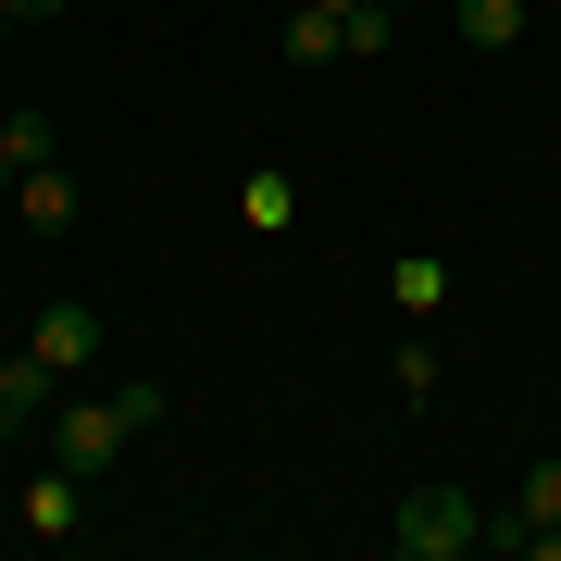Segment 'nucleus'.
Instances as JSON below:
<instances>
[{"label":"nucleus","instance_id":"obj_2","mask_svg":"<svg viewBox=\"0 0 561 561\" xmlns=\"http://www.w3.org/2000/svg\"><path fill=\"white\" fill-rule=\"evenodd\" d=\"M474 537H486V512L461 500V486H412L400 524H387V549H400V561H461Z\"/></svg>","mask_w":561,"mask_h":561},{"label":"nucleus","instance_id":"obj_10","mask_svg":"<svg viewBox=\"0 0 561 561\" xmlns=\"http://www.w3.org/2000/svg\"><path fill=\"white\" fill-rule=\"evenodd\" d=\"M461 38H474V50H512L524 38V0H461Z\"/></svg>","mask_w":561,"mask_h":561},{"label":"nucleus","instance_id":"obj_1","mask_svg":"<svg viewBox=\"0 0 561 561\" xmlns=\"http://www.w3.org/2000/svg\"><path fill=\"white\" fill-rule=\"evenodd\" d=\"M138 424H162V387H113V400H62L50 412V461H76L88 486L138 449Z\"/></svg>","mask_w":561,"mask_h":561},{"label":"nucleus","instance_id":"obj_12","mask_svg":"<svg viewBox=\"0 0 561 561\" xmlns=\"http://www.w3.org/2000/svg\"><path fill=\"white\" fill-rule=\"evenodd\" d=\"M387 38H400V13H387V0H350V62H375Z\"/></svg>","mask_w":561,"mask_h":561},{"label":"nucleus","instance_id":"obj_3","mask_svg":"<svg viewBox=\"0 0 561 561\" xmlns=\"http://www.w3.org/2000/svg\"><path fill=\"white\" fill-rule=\"evenodd\" d=\"M25 350L62 362V375H88V362H101V312H88V300H50L38 324H25Z\"/></svg>","mask_w":561,"mask_h":561},{"label":"nucleus","instance_id":"obj_6","mask_svg":"<svg viewBox=\"0 0 561 561\" xmlns=\"http://www.w3.org/2000/svg\"><path fill=\"white\" fill-rule=\"evenodd\" d=\"M0 412H13V424H50V412H62V362L13 350V362H0Z\"/></svg>","mask_w":561,"mask_h":561},{"label":"nucleus","instance_id":"obj_13","mask_svg":"<svg viewBox=\"0 0 561 561\" xmlns=\"http://www.w3.org/2000/svg\"><path fill=\"white\" fill-rule=\"evenodd\" d=\"M238 225H262V238H275V225H287V175H250V187H238Z\"/></svg>","mask_w":561,"mask_h":561},{"label":"nucleus","instance_id":"obj_15","mask_svg":"<svg viewBox=\"0 0 561 561\" xmlns=\"http://www.w3.org/2000/svg\"><path fill=\"white\" fill-rule=\"evenodd\" d=\"M0 13H13V25H62V0H0Z\"/></svg>","mask_w":561,"mask_h":561},{"label":"nucleus","instance_id":"obj_11","mask_svg":"<svg viewBox=\"0 0 561 561\" xmlns=\"http://www.w3.org/2000/svg\"><path fill=\"white\" fill-rule=\"evenodd\" d=\"M0 162H13V175H25V162H50V113H0Z\"/></svg>","mask_w":561,"mask_h":561},{"label":"nucleus","instance_id":"obj_4","mask_svg":"<svg viewBox=\"0 0 561 561\" xmlns=\"http://www.w3.org/2000/svg\"><path fill=\"white\" fill-rule=\"evenodd\" d=\"M76 524H88V474H76V461H50V474L25 486V537H50V549H62Z\"/></svg>","mask_w":561,"mask_h":561},{"label":"nucleus","instance_id":"obj_17","mask_svg":"<svg viewBox=\"0 0 561 561\" xmlns=\"http://www.w3.org/2000/svg\"><path fill=\"white\" fill-rule=\"evenodd\" d=\"M0 437H13V412H0Z\"/></svg>","mask_w":561,"mask_h":561},{"label":"nucleus","instance_id":"obj_14","mask_svg":"<svg viewBox=\"0 0 561 561\" xmlns=\"http://www.w3.org/2000/svg\"><path fill=\"white\" fill-rule=\"evenodd\" d=\"M400 400H437V337H400Z\"/></svg>","mask_w":561,"mask_h":561},{"label":"nucleus","instance_id":"obj_8","mask_svg":"<svg viewBox=\"0 0 561 561\" xmlns=\"http://www.w3.org/2000/svg\"><path fill=\"white\" fill-rule=\"evenodd\" d=\"M524 561H561V461H524Z\"/></svg>","mask_w":561,"mask_h":561},{"label":"nucleus","instance_id":"obj_18","mask_svg":"<svg viewBox=\"0 0 561 561\" xmlns=\"http://www.w3.org/2000/svg\"><path fill=\"white\" fill-rule=\"evenodd\" d=\"M337 13H350V0H337Z\"/></svg>","mask_w":561,"mask_h":561},{"label":"nucleus","instance_id":"obj_7","mask_svg":"<svg viewBox=\"0 0 561 561\" xmlns=\"http://www.w3.org/2000/svg\"><path fill=\"white\" fill-rule=\"evenodd\" d=\"M13 213L38 225V238H62V225H76V175H62V162H25V175H13Z\"/></svg>","mask_w":561,"mask_h":561},{"label":"nucleus","instance_id":"obj_16","mask_svg":"<svg viewBox=\"0 0 561 561\" xmlns=\"http://www.w3.org/2000/svg\"><path fill=\"white\" fill-rule=\"evenodd\" d=\"M0 201H13V162H0Z\"/></svg>","mask_w":561,"mask_h":561},{"label":"nucleus","instance_id":"obj_5","mask_svg":"<svg viewBox=\"0 0 561 561\" xmlns=\"http://www.w3.org/2000/svg\"><path fill=\"white\" fill-rule=\"evenodd\" d=\"M275 38H287V62H350V13H337V0H287Z\"/></svg>","mask_w":561,"mask_h":561},{"label":"nucleus","instance_id":"obj_9","mask_svg":"<svg viewBox=\"0 0 561 561\" xmlns=\"http://www.w3.org/2000/svg\"><path fill=\"white\" fill-rule=\"evenodd\" d=\"M387 300H400V312H437L449 300V262L437 250H400V262H387Z\"/></svg>","mask_w":561,"mask_h":561}]
</instances>
